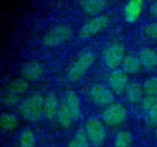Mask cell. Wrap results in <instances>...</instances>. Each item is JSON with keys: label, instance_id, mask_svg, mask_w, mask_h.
<instances>
[{"label": "cell", "instance_id": "1", "mask_svg": "<svg viewBox=\"0 0 157 147\" xmlns=\"http://www.w3.org/2000/svg\"><path fill=\"white\" fill-rule=\"evenodd\" d=\"M43 105H44V96L40 93H33L28 98H26L19 107L20 114L22 118L30 122H39L43 113Z\"/></svg>", "mask_w": 157, "mask_h": 147}, {"label": "cell", "instance_id": "2", "mask_svg": "<svg viewBox=\"0 0 157 147\" xmlns=\"http://www.w3.org/2000/svg\"><path fill=\"white\" fill-rule=\"evenodd\" d=\"M95 62L94 53L91 51H86L81 53L77 59L70 65L67 72V78L70 82L75 83L81 79L91 68Z\"/></svg>", "mask_w": 157, "mask_h": 147}, {"label": "cell", "instance_id": "3", "mask_svg": "<svg viewBox=\"0 0 157 147\" xmlns=\"http://www.w3.org/2000/svg\"><path fill=\"white\" fill-rule=\"evenodd\" d=\"M84 129L91 145L98 147L104 144L107 138V129L103 121L91 117L86 121Z\"/></svg>", "mask_w": 157, "mask_h": 147}, {"label": "cell", "instance_id": "4", "mask_svg": "<svg viewBox=\"0 0 157 147\" xmlns=\"http://www.w3.org/2000/svg\"><path fill=\"white\" fill-rule=\"evenodd\" d=\"M72 35L71 28L66 24H59L50 29L43 37V43L48 47H57L65 43Z\"/></svg>", "mask_w": 157, "mask_h": 147}, {"label": "cell", "instance_id": "5", "mask_svg": "<svg viewBox=\"0 0 157 147\" xmlns=\"http://www.w3.org/2000/svg\"><path fill=\"white\" fill-rule=\"evenodd\" d=\"M125 47L121 42H115L109 45L103 52V61L105 65L111 71L119 69L125 58Z\"/></svg>", "mask_w": 157, "mask_h": 147}, {"label": "cell", "instance_id": "6", "mask_svg": "<svg viewBox=\"0 0 157 147\" xmlns=\"http://www.w3.org/2000/svg\"><path fill=\"white\" fill-rule=\"evenodd\" d=\"M127 117L126 108L119 102H114L109 107L105 108L102 112L103 122L109 127H116L121 125Z\"/></svg>", "mask_w": 157, "mask_h": 147}, {"label": "cell", "instance_id": "7", "mask_svg": "<svg viewBox=\"0 0 157 147\" xmlns=\"http://www.w3.org/2000/svg\"><path fill=\"white\" fill-rule=\"evenodd\" d=\"M89 97L91 100L98 107L107 108L115 102L113 91L107 86L97 83L89 89Z\"/></svg>", "mask_w": 157, "mask_h": 147}, {"label": "cell", "instance_id": "8", "mask_svg": "<svg viewBox=\"0 0 157 147\" xmlns=\"http://www.w3.org/2000/svg\"><path fill=\"white\" fill-rule=\"evenodd\" d=\"M110 23V18L107 14H100L87 20L80 29V36L83 38L92 37L105 30Z\"/></svg>", "mask_w": 157, "mask_h": 147}, {"label": "cell", "instance_id": "9", "mask_svg": "<svg viewBox=\"0 0 157 147\" xmlns=\"http://www.w3.org/2000/svg\"><path fill=\"white\" fill-rule=\"evenodd\" d=\"M128 84V75L121 68L111 71L108 76L109 87L113 91L114 94H121L125 92Z\"/></svg>", "mask_w": 157, "mask_h": 147}, {"label": "cell", "instance_id": "10", "mask_svg": "<svg viewBox=\"0 0 157 147\" xmlns=\"http://www.w3.org/2000/svg\"><path fill=\"white\" fill-rule=\"evenodd\" d=\"M144 8V2L142 0H131L124 6V18L129 23H134L141 17Z\"/></svg>", "mask_w": 157, "mask_h": 147}, {"label": "cell", "instance_id": "11", "mask_svg": "<svg viewBox=\"0 0 157 147\" xmlns=\"http://www.w3.org/2000/svg\"><path fill=\"white\" fill-rule=\"evenodd\" d=\"M60 102L58 97L53 92H48L44 97L43 113L44 117L49 121L56 120Z\"/></svg>", "mask_w": 157, "mask_h": 147}, {"label": "cell", "instance_id": "12", "mask_svg": "<svg viewBox=\"0 0 157 147\" xmlns=\"http://www.w3.org/2000/svg\"><path fill=\"white\" fill-rule=\"evenodd\" d=\"M22 75L23 78L29 82L39 81L43 75V67L42 65L35 61L29 62L25 64L22 67Z\"/></svg>", "mask_w": 157, "mask_h": 147}, {"label": "cell", "instance_id": "13", "mask_svg": "<svg viewBox=\"0 0 157 147\" xmlns=\"http://www.w3.org/2000/svg\"><path fill=\"white\" fill-rule=\"evenodd\" d=\"M141 65L145 69H154L157 66V51L152 48H143L137 54Z\"/></svg>", "mask_w": 157, "mask_h": 147}, {"label": "cell", "instance_id": "14", "mask_svg": "<svg viewBox=\"0 0 157 147\" xmlns=\"http://www.w3.org/2000/svg\"><path fill=\"white\" fill-rule=\"evenodd\" d=\"M79 5L85 13L95 17L102 14V12L107 8L109 3L104 0H86L80 2Z\"/></svg>", "mask_w": 157, "mask_h": 147}, {"label": "cell", "instance_id": "15", "mask_svg": "<svg viewBox=\"0 0 157 147\" xmlns=\"http://www.w3.org/2000/svg\"><path fill=\"white\" fill-rule=\"evenodd\" d=\"M56 121L58 122V123L63 128H65V129L70 128L75 122V119H74L70 110L68 109L65 101L63 100V99L60 102V106H59Z\"/></svg>", "mask_w": 157, "mask_h": 147}, {"label": "cell", "instance_id": "16", "mask_svg": "<svg viewBox=\"0 0 157 147\" xmlns=\"http://www.w3.org/2000/svg\"><path fill=\"white\" fill-rule=\"evenodd\" d=\"M125 95L127 99L132 102V103H142V101L144 100L145 94L144 91V87L143 86H141L139 83L137 82H132V83H129L126 89H125Z\"/></svg>", "mask_w": 157, "mask_h": 147}, {"label": "cell", "instance_id": "17", "mask_svg": "<svg viewBox=\"0 0 157 147\" xmlns=\"http://www.w3.org/2000/svg\"><path fill=\"white\" fill-rule=\"evenodd\" d=\"M70 110L75 121H78L81 115V101L79 97L73 91H68L63 98Z\"/></svg>", "mask_w": 157, "mask_h": 147}, {"label": "cell", "instance_id": "18", "mask_svg": "<svg viewBox=\"0 0 157 147\" xmlns=\"http://www.w3.org/2000/svg\"><path fill=\"white\" fill-rule=\"evenodd\" d=\"M121 68L128 75H135L140 72L142 65L140 60L135 54H127L122 62Z\"/></svg>", "mask_w": 157, "mask_h": 147}, {"label": "cell", "instance_id": "19", "mask_svg": "<svg viewBox=\"0 0 157 147\" xmlns=\"http://www.w3.org/2000/svg\"><path fill=\"white\" fill-rule=\"evenodd\" d=\"M29 81H27L26 79L16 78V79L11 80L6 85V88L5 91L21 98V96L27 92V90L29 89Z\"/></svg>", "mask_w": 157, "mask_h": 147}, {"label": "cell", "instance_id": "20", "mask_svg": "<svg viewBox=\"0 0 157 147\" xmlns=\"http://www.w3.org/2000/svg\"><path fill=\"white\" fill-rule=\"evenodd\" d=\"M36 134L35 133L29 129H24L18 137V146L19 147H35L36 146Z\"/></svg>", "mask_w": 157, "mask_h": 147}, {"label": "cell", "instance_id": "21", "mask_svg": "<svg viewBox=\"0 0 157 147\" xmlns=\"http://www.w3.org/2000/svg\"><path fill=\"white\" fill-rule=\"evenodd\" d=\"M0 125L3 132L11 133L17 129L18 125V121L15 115L11 113H4L1 116Z\"/></svg>", "mask_w": 157, "mask_h": 147}, {"label": "cell", "instance_id": "22", "mask_svg": "<svg viewBox=\"0 0 157 147\" xmlns=\"http://www.w3.org/2000/svg\"><path fill=\"white\" fill-rule=\"evenodd\" d=\"M133 142V137L131 132L121 130L117 133L114 138V147H131Z\"/></svg>", "mask_w": 157, "mask_h": 147}, {"label": "cell", "instance_id": "23", "mask_svg": "<svg viewBox=\"0 0 157 147\" xmlns=\"http://www.w3.org/2000/svg\"><path fill=\"white\" fill-rule=\"evenodd\" d=\"M67 147H90V143L84 128H81L76 132L75 136L70 140Z\"/></svg>", "mask_w": 157, "mask_h": 147}, {"label": "cell", "instance_id": "24", "mask_svg": "<svg viewBox=\"0 0 157 147\" xmlns=\"http://www.w3.org/2000/svg\"><path fill=\"white\" fill-rule=\"evenodd\" d=\"M145 96L157 97V76L148 78L143 85Z\"/></svg>", "mask_w": 157, "mask_h": 147}, {"label": "cell", "instance_id": "25", "mask_svg": "<svg viewBox=\"0 0 157 147\" xmlns=\"http://www.w3.org/2000/svg\"><path fill=\"white\" fill-rule=\"evenodd\" d=\"M142 106L144 113L148 115L157 108V97L145 96L144 100L142 101Z\"/></svg>", "mask_w": 157, "mask_h": 147}, {"label": "cell", "instance_id": "26", "mask_svg": "<svg viewBox=\"0 0 157 147\" xmlns=\"http://www.w3.org/2000/svg\"><path fill=\"white\" fill-rule=\"evenodd\" d=\"M20 99H21L20 97H17V96L8 93L6 91L3 92V94L1 96V102L6 106H13V105L18 103L20 101Z\"/></svg>", "mask_w": 157, "mask_h": 147}, {"label": "cell", "instance_id": "27", "mask_svg": "<svg viewBox=\"0 0 157 147\" xmlns=\"http://www.w3.org/2000/svg\"><path fill=\"white\" fill-rule=\"evenodd\" d=\"M144 34L153 40H157V21H154L144 28Z\"/></svg>", "mask_w": 157, "mask_h": 147}, {"label": "cell", "instance_id": "28", "mask_svg": "<svg viewBox=\"0 0 157 147\" xmlns=\"http://www.w3.org/2000/svg\"><path fill=\"white\" fill-rule=\"evenodd\" d=\"M147 116V119L148 121L151 122V123H155V124H157V108L155 109L151 113H149Z\"/></svg>", "mask_w": 157, "mask_h": 147}, {"label": "cell", "instance_id": "29", "mask_svg": "<svg viewBox=\"0 0 157 147\" xmlns=\"http://www.w3.org/2000/svg\"><path fill=\"white\" fill-rule=\"evenodd\" d=\"M150 12L153 16L156 17H157V1L156 2H154L151 6H150Z\"/></svg>", "mask_w": 157, "mask_h": 147}, {"label": "cell", "instance_id": "30", "mask_svg": "<svg viewBox=\"0 0 157 147\" xmlns=\"http://www.w3.org/2000/svg\"><path fill=\"white\" fill-rule=\"evenodd\" d=\"M155 137L157 138V126L156 128H155Z\"/></svg>", "mask_w": 157, "mask_h": 147}]
</instances>
